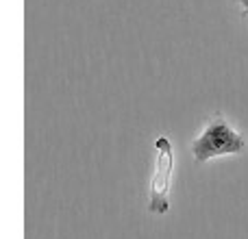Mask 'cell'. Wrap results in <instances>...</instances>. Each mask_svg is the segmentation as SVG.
I'll list each match as a JSON object with an SVG mask.
<instances>
[{
	"instance_id": "1",
	"label": "cell",
	"mask_w": 248,
	"mask_h": 239,
	"mask_svg": "<svg viewBox=\"0 0 248 239\" xmlns=\"http://www.w3.org/2000/svg\"><path fill=\"white\" fill-rule=\"evenodd\" d=\"M244 146L246 139L242 133H237L227 120L216 118L192 141V154L198 163H205L224 154H237L244 150Z\"/></svg>"
},
{
	"instance_id": "3",
	"label": "cell",
	"mask_w": 248,
	"mask_h": 239,
	"mask_svg": "<svg viewBox=\"0 0 248 239\" xmlns=\"http://www.w3.org/2000/svg\"><path fill=\"white\" fill-rule=\"evenodd\" d=\"M242 2V17H248V0H240Z\"/></svg>"
},
{
	"instance_id": "2",
	"label": "cell",
	"mask_w": 248,
	"mask_h": 239,
	"mask_svg": "<svg viewBox=\"0 0 248 239\" xmlns=\"http://www.w3.org/2000/svg\"><path fill=\"white\" fill-rule=\"evenodd\" d=\"M155 174L150 180V211L166 213L170 209V179L174 167V150L168 137H157L155 141Z\"/></svg>"
}]
</instances>
